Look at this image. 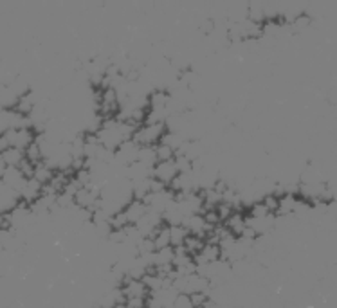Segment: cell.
Returning a JSON list of instances; mask_svg holds the SVG:
<instances>
[{"label":"cell","mask_w":337,"mask_h":308,"mask_svg":"<svg viewBox=\"0 0 337 308\" xmlns=\"http://www.w3.org/2000/svg\"><path fill=\"white\" fill-rule=\"evenodd\" d=\"M168 134L166 123H157V124H145L134 134L132 141L139 146V148H146V146H157L163 142L164 135Z\"/></svg>","instance_id":"1"},{"label":"cell","mask_w":337,"mask_h":308,"mask_svg":"<svg viewBox=\"0 0 337 308\" xmlns=\"http://www.w3.org/2000/svg\"><path fill=\"white\" fill-rule=\"evenodd\" d=\"M22 204V195L16 189L6 184H0V211L2 213H13Z\"/></svg>","instance_id":"2"},{"label":"cell","mask_w":337,"mask_h":308,"mask_svg":"<svg viewBox=\"0 0 337 308\" xmlns=\"http://www.w3.org/2000/svg\"><path fill=\"white\" fill-rule=\"evenodd\" d=\"M179 175H181V171H179L175 160H170V162H159L152 171V178H157V180L164 182L168 188H170V184L179 177Z\"/></svg>","instance_id":"3"},{"label":"cell","mask_w":337,"mask_h":308,"mask_svg":"<svg viewBox=\"0 0 337 308\" xmlns=\"http://www.w3.org/2000/svg\"><path fill=\"white\" fill-rule=\"evenodd\" d=\"M148 213H150V207L146 206L143 200H135L134 198L127 207H125V214H127L130 225H137Z\"/></svg>","instance_id":"4"},{"label":"cell","mask_w":337,"mask_h":308,"mask_svg":"<svg viewBox=\"0 0 337 308\" xmlns=\"http://www.w3.org/2000/svg\"><path fill=\"white\" fill-rule=\"evenodd\" d=\"M225 227L229 229V231L233 232V234L236 236V238H242L243 231L247 229V222H245V214L240 213V211H235L233 213V216L229 218L227 222H225Z\"/></svg>","instance_id":"5"},{"label":"cell","mask_w":337,"mask_h":308,"mask_svg":"<svg viewBox=\"0 0 337 308\" xmlns=\"http://www.w3.org/2000/svg\"><path fill=\"white\" fill-rule=\"evenodd\" d=\"M24 159H26V152L24 150H19V148H9L6 150V152L0 153V160L4 164H8V168H19L20 164L24 162Z\"/></svg>","instance_id":"6"},{"label":"cell","mask_w":337,"mask_h":308,"mask_svg":"<svg viewBox=\"0 0 337 308\" xmlns=\"http://www.w3.org/2000/svg\"><path fill=\"white\" fill-rule=\"evenodd\" d=\"M34 108H37V98H34V94L31 90L27 92V94H24L15 106L16 112L22 114V116H31Z\"/></svg>","instance_id":"7"},{"label":"cell","mask_w":337,"mask_h":308,"mask_svg":"<svg viewBox=\"0 0 337 308\" xmlns=\"http://www.w3.org/2000/svg\"><path fill=\"white\" fill-rule=\"evenodd\" d=\"M191 234L189 232L188 227H184V225H173V227H170V236H171V247H181L184 245L186 238Z\"/></svg>","instance_id":"8"},{"label":"cell","mask_w":337,"mask_h":308,"mask_svg":"<svg viewBox=\"0 0 337 308\" xmlns=\"http://www.w3.org/2000/svg\"><path fill=\"white\" fill-rule=\"evenodd\" d=\"M55 175H56V171L52 170V168H49L47 164H45V160H44V162H40V164H37V173H34V178H37L42 186H47L49 182L55 178Z\"/></svg>","instance_id":"9"},{"label":"cell","mask_w":337,"mask_h":308,"mask_svg":"<svg viewBox=\"0 0 337 308\" xmlns=\"http://www.w3.org/2000/svg\"><path fill=\"white\" fill-rule=\"evenodd\" d=\"M206 240H202V238H199V236H193V234H189L188 238H186V242H184V247H186V250H188L189 254H191L193 258L197 256V254H200L204 250V247H206Z\"/></svg>","instance_id":"10"},{"label":"cell","mask_w":337,"mask_h":308,"mask_svg":"<svg viewBox=\"0 0 337 308\" xmlns=\"http://www.w3.org/2000/svg\"><path fill=\"white\" fill-rule=\"evenodd\" d=\"M155 153H157V160H159V162H170V160L177 159V152H175L170 144H166V142H159V144L155 146Z\"/></svg>","instance_id":"11"},{"label":"cell","mask_w":337,"mask_h":308,"mask_svg":"<svg viewBox=\"0 0 337 308\" xmlns=\"http://www.w3.org/2000/svg\"><path fill=\"white\" fill-rule=\"evenodd\" d=\"M247 216L251 218H258V220H263V218L271 216V211L267 209V206H265L261 200H258L256 204H254L253 207H251L249 211H247Z\"/></svg>","instance_id":"12"},{"label":"cell","mask_w":337,"mask_h":308,"mask_svg":"<svg viewBox=\"0 0 337 308\" xmlns=\"http://www.w3.org/2000/svg\"><path fill=\"white\" fill-rule=\"evenodd\" d=\"M261 202L267 206V209L271 211V214H278V209H279V198L274 195V193H269L261 198Z\"/></svg>","instance_id":"13"},{"label":"cell","mask_w":337,"mask_h":308,"mask_svg":"<svg viewBox=\"0 0 337 308\" xmlns=\"http://www.w3.org/2000/svg\"><path fill=\"white\" fill-rule=\"evenodd\" d=\"M189 297H191V303L195 308H204L207 301H209L207 292H193V294H189Z\"/></svg>","instance_id":"14"},{"label":"cell","mask_w":337,"mask_h":308,"mask_svg":"<svg viewBox=\"0 0 337 308\" xmlns=\"http://www.w3.org/2000/svg\"><path fill=\"white\" fill-rule=\"evenodd\" d=\"M173 308H195V306H193L191 297H189V294H179L177 299H175Z\"/></svg>","instance_id":"15"},{"label":"cell","mask_w":337,"mask_h":308,"mask_svg":"<svg viewBox=\"0 0 337 308\" xmlns=\"http://www.w3.org/2000/svg\"><path fill=\"white\" fill-rule=\"evenodd\" d=\"M312 24V19L308 15H305V13H301L299 16H297L296 20L292 22V26L296 27V29H299V31H303V29H308V26Z\"/></svg>","instance_id":"16"}]
</instances>
